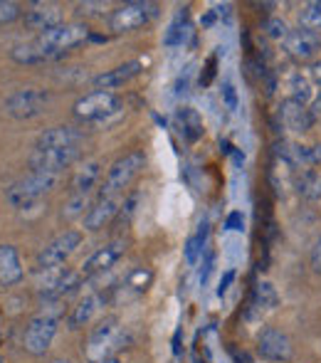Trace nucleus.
<instances>
[{"mask_svg":"<svg viewBox=\"0 0 321 363\" xmlns=\"http://www.w3.org/2000/svg\"><path fill=\"white\" fill-rule=\"evenodd\" d=\"M79 158V146L72 148H35L30 156V168L33 173H60L69 168Z\"/></svg>","mask_w":321,"mask_h":363,"instance_id":"9b49d317","label":"nucleus"},{"mask_svg":"<svg viewBox=\"0 0 321 363\" xmlns=\"http://www.w3.org/2000/svg\"><path fill=\"white\" fill-rule=\"evenodd\" d=\"M232 279H235V272H232V269H230V272H225V277H223V282H220V289H218V294H220V296L225 294L227 287H230Z\"/></svg>","mask_w":321,"mask_h":363,"instance_id":"79ce46f5","label":"nucleus"},{"mask_svg":"<svg viewBox=\"0 0 321 363\" xmlns=\"http://www.w3.org/2000/svg\"><path fill=\"white\" fill-rule=\"evenodd\" d=\"M284 50L297 62H309L321 52V35L307 28L289 30V35L284 38Z\"/></svg>","mask_w":321,"mask_h":363,"instance_id":"f8f14e48","label":"nucleus"},{"mask_svg":"<svg viewBox=\"0 0 321 363\" xmlns=\"http://www.w3.org/2000/svg\"><path fill=\"white\" fill-rule=\"evenodd\" d=\"M13 60L20 65H38V62H45V60H52V55L35 40V43H28V45H18V48L13 50Z\"/></svg>","mask_w":321,"mask_h":363,"instance_id":"b1692460","label":"nucleus"},{"mask_svg":"<svg viewBox=\"0 0 321 363\" xmlns=\"http://www.w3.org/2000/svg\"><path fill=\"white\" fill-rule=\"evenodd\" d=\"M257 356L267 363H289L294 359V344L284 331L267 326L257 336Z\"/></svg>","mask_w":321,"mask_h":363,"instance_id":"1a4fd4ad","label":"nucleus"},{"mask_svg":"<svg viewBox=\"0 0 321 363\" xmlns=\"http://www.w3.org/2000/svg\"><path fill=\"white\" fill-rule=\"evenodd\" d=\"M309 77H312L314 84L321 86V62H314L312 67H309Z\"/></svg>","mask_w":321,"mask_h":363,"instance_id":"a19ab883","label":"nucleus"},{"mask_svg":"<svg viewBox=\"0 0 321 363\" xmlns=\"http://www.w3.org/2000/svg\"><path fill=\"white\" fill-rule=\"evenodd\" d=\"M213 23H215V15H205V20H203V25H213Z\"/></svg>","mask_w":321,"mask_h":363,"instance_id":"c03bdc74","label":"nucleus"},{"mask_svg":"<svg viewBox=\"0 0 321 363\" xmlns=\"http://www.w3.org/2000/svg\"><path fill=\"white\" fill-rule=\"evenodd\" d=\"M99 178H101V163L86 161L84 166L77 168L69 191H72V196H89L91 188H96V183H99Z\"/></svg>","mask_w":321,"mask_h":363,"instance_id":"412c9836","label":"nucleus"},{"mask_svg":"<svg viewBox=\"0 0 321 363\" xmlns=\"http://www.w3.org/2000/svg\"><path fill=\"white\" fill-rule=\"evenodd\" d=\"M52 363H72V361H67V359H57V361H52Z\"/></svg>","mask_w":321,"mask_h":363,"instance_id":"de8ad7c7","label":"nucleus"},{"mask_svg":"<svg viewBox=\"0 0 321 363\" xmlns=\"http://www.w3.org/2000/svg\"><path fill=\"white\" fill-rule=\"evenodd\" d=\"M215 65H218V57L213 55L210 60H208V65H205V77H203V84H210L213 82V77H215Z\"/></svg>","mask_w":321,"mask_h":363,"instance_id":"4c0bfd02","label":"nucleus"},{"mask_svg":"<svg viewBox=\"0 0 321 363\" xmlns=\"http://www.w3.org/2000/svg\"><path fill=\"white\" fill-rule=\"evenodd\" d=\"M205 240H208V223L198 225V233L191 235L186 242V262L188 264H196L201 259L203 250H205Z\"/></svg>","mask_w":321,"mask_h":363,"instance_id":"a878e982","label":"nucleus"},{"mask_svg":"<svg viewBox=\"0 0 321 363\" xmlns=\"http://www.w3.org/2000/svg\"><path fill=\"white\" fill-rule=\"evenodd\" d=\"M176 126L188 144H196V141L203 136V119L196 109H191V106H183V109L176 111Z\"/></svg>","mask_w":321,"mask_h":363,"instance_id":"4be33fe9","label":"nucleus"},{"mask_svg":"<svg viewBox=\"0 0 321 363\" xmlns=\"http://www.w3.org/2000/svg\"><path fill=\"white\" fill-rule=\"evenodd\" d=\"M264 33H267V38H272V40H284L289 35V28L282 18H267Z\"/></svg>","mask_w":321,"mask_h":363,"instance_id":"7c9ffc66","label":"nucleus"},{"mask_svg":"<svg viewBox=\"0 0 321 363\" xmlns=\"http://www.w3.org/2000/svg\"><path fill=\"white\" fill-rule=\"evenodd\" d=\"M309 161H312V166H317V163H321V144L309 146Z\"/></svg>","mask_w":321,"mask_h":363,"instance_id":"ea45409f","label":"nucleus"},{"mask_svg":"<svg viewBox=\"0 0 321 363\" xmlns=\"http://www.w3.org/2000/svg\"><path fill=\"white\" fill-rule=\"evenodd\" d=\"M89 38V30H86V25L81 23H60L57 28L47 30L45 35H40L38 43L43 45L45 50H47L52 57H57V55H62L64 50H72L81 45L84 40Z\"/></svg>","mask_w":321,"mask_h":363,"instance_id":"6e6552de","label":"nucleus"},{"mask_svg":"<svg viewBox=\"0 0 321 363\" xmlns=\"http://www.w3.org/2000/svg\"><path fill=\"white\" fill-rule=\"evenodd\" d=\"M124 203V198H96L89 206V211L84 213V228L86 230H101L106 223H111L119 216V208Z\"/></svg>","mask_w":321,"mask_h":363,"instance_id":"2eb2a0df","label":"nucleus"},{"mask_svg":"<svg viewBox=\"0 0 321 363\" xmlns=\"http://www.w3.org/2000/svg\"><path fill=\"white\" fill-rule=\"evenodd\" d=\"M159 15V5L156 3H141V0H131L124 3L109 15V28L114 33H134V30L149 25L151 20Z\"/></svg>","mask_w":321,"mask_h":363,"instance_id":"39448f33","label":"nucleus"},{"mask_svg":"<svg viewBox=\"0 0 321 363\" xmlns=\"http://www.w3.org/2000/svg\"><path fill=\"white\" fill-rule=\"evenodd\" d=\"M144 163H146V156L141 151H131V153H126V156H121L119 161L109 168V173H106V178H104V183H101L99 196L96 198L124 196V191L131 186V181L141 173Z\"/></svg>","mask_w":321,"mask_h":363,"instance_id":"f03ea898","label":"nucleus"},{"mask_svg":"<svg viewBox=\"0 0 321 363\" xmlns=\"http://www.w3.org/2000/svg\"><path fill=\"white\" fill-rule=\"evenodd\" d=\"M106 301V294L104 291H94V294H86L84 299L77 301V306H72V311H69V329H81V326H86L91 321V316L99 311V306Z\"/></svg>","mask_w":321,"mask_h":363,"instance_id":"a211bd4d","label":"nucleus"},{"mask_svg":"<svg viewBox=\"0 0 321 363\" xmlns=\"http://www.w3.org/2000/svg\"><path fill=\"white\" fill-rule=\"evenodd\" d=\"M136 206H139V193H131L129 198H124L119 208V220H129L136 213Z\"/></svg>","mask_w":321,"mask_h":363,"instance_id":"f704fd0d","label":"nucleus"},{"mask_svg":"<svg viewBox=\"0 0 321 363\" xmlns=\"http://www.w3.org/2000/svg\"><path fill=\"white\" fill-rule=\"evenodd\" d=\"M57 324H60V309L57 311L45 309V311H40L38 316H33V319L28 321V326H25L23 349L28 351L30 356H45L55 341Z\"/></svg>","mask_w":321,"mask_h":363,"instance_id":"7ed1b4c3","label":"nucleus"},{"mask_svg":"<svg viewBox=\"0 0 321 363\" xmlns=\"http://www.w3.org/2000/svg\"><path fill=\"white\" fill-rule=\"evenodd\" d=\"M23 279L20 255L13 245H0V287H15Z\"/></svg>","mask_w":321,"mask_h":363,"instance_id":"6ab92c4d","label":"nucleus"},{"mask_svg":"<svg viewBox=\"0 0 321 363\" xmlns=\"http://www.w3.org/2000/svg\"><path fill=\"white\" fill-rule=\"evenodd\" d=\"M119 346H121L119 319H116V316H106V319H101L99 324L89 331V336H86L84 359L89 363H101L106 359H114Z\"/></svg>","mask_w":321,"mask_h":363,"instance_id":"f257e3e1","label":"nucleus"},{"mask_svg":"<svg viewBox=\"0 0 321 363\" xmlns=\"http://www.w3.org/2000/svg\"><path fill=\"white\" fill-rule=\"evenodd\" d=\"M181 23H186V8L178 10L176 20H173V23L168 25L166 38H163V45H166V48H176V45L183 43V25Z\"/></svg>","mask_w":321,"mask_h":363,"instance_id":"c756f323","label":"nucleus"},{"mask_svg":"<svg viewBox=\"0 0 321 363\" xmlns=\"http://www.w3.org/2000/svg\"><path fill=\"white\" fill-rule=\"evenodd\" d=\"M79 245H81L79 230H64L62 235H57L52 242L45 245V247L40 250L38 259H35L38 272H47V269H55V267H60V264H64L67 257L79 247Z\"/></svg>","mask_w":321,"mask_h":363,"instance_id":"0eeeda50","label":"nucleus"},{"mask_svg":"<svg viewBox=\"0 0 321 363\" xmlns=\"http://www.w3.org/2000/svg\"><path fill=\"white\" fill-rule=\"evenodd\" d=\"M225 228L227 230H242L244 228V218H242V213H230L227 216V220H225Z\"/></svg>","mask_w":321,"mask_h":363,"instance_id":"e433bc0d","label":"nucleus"},{"mask_svg":"<svg viewBox=\"0 0 321 363\" xmlns=\"http://www.w3.org/2000/svg\"><path fill=\"white\" fill-rule=\"evenodd\" d=\"M299 28H307L312 33L321 30V0H309L299 10Z\"/></svg>","mask_w":321,"mask_h":363,"instance_id":"bb28decb","label":"nucleus"},{"mask_svg":"<svg viewBox=\"0 0 321 363\" xmlns=\"http://www.w3.org/2000/svg\"><path fill=\"white\" fill-rule=\"evenodd\" d=\"M249 301H252V306L257 311H269L279 304V294L269 282H257L252 289V299Z\"/></svg>","mask_w":321,"mask_h":363,"instance_id":"393cba45","label":"nucleus"},{"mask_svg":"<svg viewBox=\"0 0 321 363\" xmlns=\"http://www.w3.org/2000/svg\"><path fill=\"white\" fill-rule=\"evenodd\" d=\"M57 183L60 176H55V173H30L28 178H20L18 183L8 188L5 201L13 208H30L33 203L43 201Z\"/></svg>","mask_w":321,"mask_h":363,"instance_id":"20e7f679","label":"nucleus"},{"mask_svg":"<svg viewBox=\"0 0 321 363\" xmlns=\"http://www.w3.org/2000/svg\"><path fill=\"white\" fill-rule=\"evenodd\" d=\"M309 264H312V269L317 274H321V238L314 242V247H312V255H309Z\"/></svg>","mask_w":321,"mask_h":363,"instance_id":"c9c22d12","label":"nucleus"},{"mask_svg":"<svg viewBox=\"0 0 321 363\" xmlns=\"http://www.w3.org/2000/svg\"><path fill=\"white\" fill-rule=\"evenodd\" d=\"M116 106H119V96L114 91L96 89L84 94L74 104V116L81 121H104L109 114H114Z\"/></svg>","mask_w":321,"mask_h":363,"instance_id":"9d476101","label":"nucleus"},{"mask_svg":"<svg viewBox=\"0 0 321 363\" xmlns=\"http://www.w3.org/2000/svg\"><path fill=\"white\" fill-rule=\"evenodd\" d=\"M294 188H297V193L304 201H321V173L314 171V168H302L294 176Z\"/></svg>","mask_w":321,"mask_h":363,"instance_id":"5701e85b","label":"nucleus"},{"mask_svg":"<svg viewBox=\"0 0 321 363\" xmlns=\"http://www.w3.org/2000/svg\"><path fill=\"white\" fill-rule=\"evenodd\" d=\"M47 101H50L47 91L35 89V86H25V89L13 91V94L5 99V114L18 121H28L43 114Z\"/></svg>","mask_w":321,"mask_h":363,"instance_id":"423d86ee","label":"nucleus"},{"mask_svg":"<svg viewBox=\"0 0 321 363\" xmlns=\"http://www.w3.org/2000/svg\"><path fill=\"white\" fill-rule=\"evenodd\" d=\"M279 119H282L284 129L294 131V134H307L314 126V116H312V111H309V106L299 104V101L289 99V96L282 101V106H279Z\"/></svg>","mask_w":321,"mask_h":363,"instance_id":"4468645a","label":"nucleus"},{"mask_svg":"<svg viewBox=\"0 0 321 363\" xmlns=\"http://www.w3.org/2000/svg\"><path fill=\"white\" fill-rule=\"evenodd\" d=\"M242 361H244V363H254L252 359H249V356H247V354H242Z\"/></svg>","mask_w":321,"mask_h":363,"instance_id":"49530a36","label":"nucleus"},{"mask_svg":"<svg viewBox=\"0 0 321 363\" xmlns=\"http://www.w3.org/2000/svg\"><path fill=\"white\" fill-rule=\"evenodd\" d=\"M223 94H225L227 106H230V109H237V94H235V89H232V84L223 86Z\"/></svg>","mask_w":321,"mask_h":363,"instance_id":"58836bf2","label":"nucleus"},{"mask_svg":"<svg viewBox=\"0 0 321 363\" xmlns=\"http://www.w3.org/2000/svg\"><path fill=\"white\" fill-rule=\"evenodd\" d=\"M289 99L299 101V104H307L312 99V82L307 79L302 72L289 74Z\"/></svg>","mask_w":321,"mask_h":363,"instance_id":"cd10ccee","label":"nucleus"},{"mask_svg":"<svg viewBox=\"0 0 321 363\" xmlns=\"http://www.w3.org/2000/svg\"><path fill=\"white\" fill-rule=\"evenodd\" d=\"M18 18H20V5L10 3V0H0V25L13 23Z\"/></svg>","mask_w":321,"mask_h":363,"instance_id":"473e14b6","label":"nucleus"},{"mask_svg":"<svg viewBox=\"0 0 321 363\" xmlns=\"http://www.w3.org/2000/svg\"><path fill=\"white\" fill-rule=\"evenodd\" d=\"M126 252V245L124 242H111L106 247H99L84 264H81V277L89 279V277H96V274L106 272L109 267H114Z\"/></svg>","mask_w":321,"mask_h":363,"instance_id":"ddd939ff","label":"nucleus"},{"mask_svg":"<svg viewBox=\"0 0 321 363\" xmlns=\"http://www.w3.org/2000/svg\"><path fill=\"white\" fill-rule=\"evenodd\" d=\"M309 111H312L314 121H321V94L317 96V99L312 101V106H309Z\"/></svg>","mask_w":321,"mask_h":363,"instance_id":"37998d69","label":"nucleus"},{"mask_svg":"<svg viewBox=\"0 0 321 363\" xmlns=\"http://www.w3.org/2000/svg\"><path fill=\"white\" fill-rule=\"evenodd\" d=\"M101 363H121L119 359H116V356H114V359H106V361H101Z\"/></svg>","mask_w":321,"mask_h":363,"instance_id":"a18cd8bd","label":"nucleus"},{"mask_svg":"<svg viewBox=\"0 0 321 363\" xmlns=\"http://www.w3.org/2000/svg\"><path fill=\"white\" fill-rule=\"evenodd\" d=\"M25 20V28L28 30H35V33L45 35L47 30L57 28L60 25V8L57 5H43V3H35L33 10L23 15Z\"/></svg>","mask_w":321,"mask_h":363,"instance_id":"dca6fc26","label":"nucleus"},{"mask_svg":"<svg viewBox=\"0 0 321 363\" xmlns=\"http://www.w3.org/2000/svg\"><path fill=\"white\" fill-rule=\"evenodd\" d=\"M139 72H141L139 60H134V62H124V65H119V67L109 69V72L96 74L94 77V86H96V89L111 91V89H116V86H124L126 82H131Z\"/></svg>","mask_w":321,"mask_h":363,"instance_id":"f3484780","label":"nucleus"},{"mask_svg":"<svg viewBox=\"0 0 321 363\" xmlns=\"http://www.w3.org/2000/svg\"><path fill=\"white\" fill-rule=\"evenodd\" d=\"M0 363H5V359H3V356H0Z\"/></svg>","mask_w":321,"mask_h":363,"instance_id":"8fccbe9b","label":"nucleus"},{"mask_svg":"<svg viewBox=\"0 0 321 363\" xmlns=\"http://www.w3.org/2000/svg\"><path fill=\"white\" fill-rule=\"evenodd\" d=\"M84 208H86V196H72L67 206H64L62 218H67V220L79 218V216L84 218ZM86 211H89V208H86Z\"/></svg>","mask_w":321,"mask_h":363,"instance_id":"2f4dec72","label":"nucleus"},{"mask_svg":"<svg viewBox=\"0 0 321 363\" xmlns=\"http://www.w3.org/2000/svg\"><path fill=\"white\" fill-rule=\"evenodd\" d=\"M151 279H154V274H151L149 269H134V272L126 277L124 289L134 291V294H144V291L149 289Z\"/></svg>","mask_w":321,"mask_h":363,"instance_id":"c85d7f7f","label":"nucleus"},{"mask_svg":"<svg viewBox=\"0 0 321 363\" xmlns=\"http://www.w3.org/2000/svg\"><path fill=\"white\" fill-rule=\"evenodd\" d=\"M106 10L104 3H79L77 5V15H84V18H101Z\"/></svg>","mask_w":321,"mask_h":363,"instance_id":"72a5a7b5","label":"nucleus"},{"mask_svg":"<svg viewBox=\"0 0 321 363\" xmlns=\"http://www.w3.org/2000/svg\"><path fill=\"white\" fill-rule=\"evenodd\" d=\"M81 144V134L74 126H52L38 139L35 148H72Z\"/></svg>","mask_w":321,"mask_h":363,"instance_id":"aec40b11","label":"nucleus"},{"mask_svg":"<svg viewBox=\"0 0 321 363\" xmlns=\"http://www.w3.org/2000/svg\"><path fill=\"white\" fill-rule=\"evenodd\" d=\"M0 339H3V319H0Z\"/></svg>","mask_w":321,"mask_h":363,"instance_id":"09e8293b","label":"nucleus"}]
</instances>
